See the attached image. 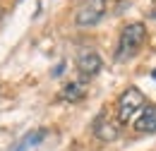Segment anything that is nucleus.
<instances>
[{"mask_svg": "<svg viewBox=\"0 0 156 151\" xmlns=\"http://www.w3.org/2000/svg\"><path fill=\"white\" fill-rule=\"evenodd\" d=\"M60 98H62V101H70V103H77V101L84 98V86L77 84V82H70V84H65V86H62Z\"/></svg>", "mask_w": 156, "mask_h": 151, "instance_id": "obj_8", "label": "nucleus"}, {"mask_svg": "<svg viewBox=\"0 0 156 151\" xmlns=\"http://www.w3.org/2000/svg\"><path fill=\"white\" fill-rule=\"evenodd\" d=\"M144 106H147V96L142 94L137 86H127V89L120 94V98H118V120H120L122 125L130 122Z\"/></svg>", "mask_w": 156, "mask_h": 151, "instance_id": "obj_2", "label": "nucleus"}, {"mask_svg": "<svg viewBox=\"0 0 156 151\" xmlns=\"http://www.w3.org/2000/svg\"><path fill=\"white\" fill-rule=\"evenodd\" d=\"M91 130H94V137L101 139V142H115L118 139V127L108 118V113H98L91 122Z\"/></svg>", "mask_w": 156, "mask_h": 151, "instance_id": "obj_5", "label": "nucleus"}, {"mask_svg": "<svg viewBox=\"0 0 156 151\" xmlns=\"http://www.w3.org/2000/svg\"><path fill=\"white\" fill-rule=\"evenodd\" d=\"M62 67H65V65H62V62H60L58 67H55V70H53V77H60V75H62Z\"/></svg>", "mask_w": 156, "mask_h": 151, "instance_id": "obj_9", "label": "nucleus"}, {"mask_svg": "<svg viewBox=\"0 0 156 151\" xmlns=\"http://www.w3.org/2000/svg\"><path fill=\"white\" fill-rule=\"evenodd\" d=\"M144 41H147V26H144L142 22H132V24H127V26L122 29V34H120L115 58L120 60V62L135 58L137 53H139V48L144 46Z\"/></svg>", "mask_w": 156, "mask_h": 151, "instance_id": "obj_1", "label": "nucleus"}, {"mask_svg": "<svg viewBox=\"0 0 156 151\" xmlns=\"http://www.w3.org/2000/svg\"><path fill=\"white\" fill-rule=\"evenodd\" d=\"M75 65H77V72L84 79H91V77H96L98 72H101V58H98L96 51H79L77 53V60H75Z\"/></svg>", "mask_w": 156, "mask_h": 151, "instance_id": "obj_4", "label": "nucleus"}, {"mask_svg": "<svg viewBox=\"0 0 156 151\" xmlns=\"http://www.w3.org/2000/svg\"><path fill=\"white\" fill-rule=\"evenodd\" d=\"M106 15V0H84L75 12L77 26H94Z\"/></svg>", "mask_w": 156, "mask_h": 151, "instance_id": "obj_3", "label": "nucleus"}, {"mask_svg": "<svg viewBox=\"0 0 156 151\" xmlns=\"http://www.w3.org/2000/svg\"><path fill=\"white\" fill-rule=\"evenodd\" d=\"M135 130L142 134H154L156 132V106H144L139 111V118L135 120Z\"/></svg>", "mask_w": 156, "mask_h": 151, "instance_id": "obj_6", "label": "nucleus"}, {"mask_svg": "<svg viewBox=\"0 0 156 151\" xmlns=\"http://www.w3.org/2000/svg\"><path fill=\"white\" fill-rule=\"evenodd\" d=\"M46 137H48V130H43V127L41 130H31V132L24 134L20 142H15L7 151H31V149H36Z\"/></svg>", "mask_w": 156, "mask_h": 151, "instance_id": "obj_7", "label": "nucleus"}, {"mask_svg": "<svg viewBox=\"0 0 156 151\" xmlns=\"http://www.w3.org/2000/svg\"><path fill=\"white\" fill-rule=\"evenodd\" d=\"M151 79H154V82H156V67H154V72H151Z\"/></svg>", "mask_w": 156, "mask_h": 151, "instance_id": "obj_10", "label": "nucleus"}]
</instances>
